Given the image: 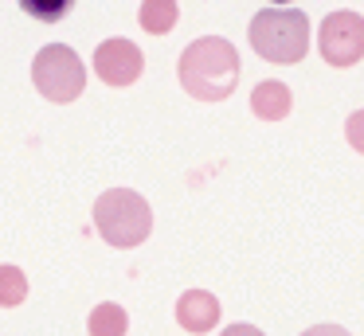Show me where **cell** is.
I'll use <instances>...</instances> for the list:
<instances>
[{"label": "cell", "instance_id": "cell-3", "mask_svg": "<svg viewBox=\"0 0 364 336\" xmlns=\"http://www.w3.org/2000/svg\"><path fill=\"white\" fill-rule=\"evenodd\" d=\"M95 227L110 246L129 250L141 246L153 231V211L134 188H110L95 203Z\"/></svg>", "mask_w": 364, "mask_h": 336}, {"label": "cell", "instance_id": "cell-1", "mask_svg": "<svg viewBox=\"0 0 364 336\" xmlns=\"http://www.w3.org/2000/svg\"><path fill=\"white\" fill-rule=\"evenodd\" d=\"M176 75H181V86L196 102H223L231 98V90L239 82V51L223 36L192 39L181 51Z\"/></svg>", "mask_w": 364, "mask_h": 336}, {"label": "cell", "instance_id": "cell-9", "mask_svg": "<svg viewBox=\"0 0 364 336\" xmlns=\"http://www.w3.org/2000/svg\"><path fill=\"white\" fill-rule=\"evenodd\" d=\"M176 0H141V12H137V20H141V28L149 31V36H165V31L176 28Z\"/></svg>", "mask_w": 364, "mask_h": 336}, {"label": "cell", "instance_id": "cell-13", "mask_svg": "<svg viewBox=\"0 0 364 336\" xmlns=\"http://www.w3.org/2000/svg\"><path fill=\"white\" fill-rule=\"evenodd\" d=\"M345 137H348V145H353L356 153H364V109L348 114V121H345Z\"/></svg>", "mask_w": 364, "mask_h": 336}, {"label": "cell", "instance_id": "cell-5", "mask_svg": "<svg viewBox=\"0 0 364 336\" xmlns=\"http://www.w3.org/2000/svg\"><path fill=\"white\" fill-rule=\"evenodd\" d=\"M317 51L329 67H353L364 59V16L360 12H329L317 31Z\"/></svg>", "mask_w": 364, "mask_h": 336}, {"label": "cell", "instance_id": "cell-11", "mask_svg": "<svg viewBox=\"0 0 364 336\" xmlns=\"http://www.w3.org/2000/svg\"><path fill=\"white\" fill-rule=\"evenodd\" d=\"M28 297V278L20 266H0V305L4 309H16V305H24Z\"/></svg>", "mask_w": 364, "mask_h": 336}, {"label": "cell", "instance_id": "cell-8", "mask_svg": "<svg viewBox=\"0 0 364 336\" xmlns=\"http://www.w3.org/2000/svg\"><path fill=\"white\" fill-rule=\"evenodd\" d=\"M290 106H294V94H290V86L278 82V78H267V82H259L251 90V109L262 121H282V117L290 114Z\"/></svg>", "mask_w": 364, "mask_h": 336}, {"label": "cell", "instance_id": "cell-10", "mask_svg": "<svg viewBox=\"0 0 364 336\" xmlns=\"http://www.w3.org/2000/svg\"><path fill=\"white\" fill-rule=\"evenodd\" d=\"M87 328H90V336H126V328H129L126 309L114 305V301H102L95 313H90Z\"/></svg>", "mask_w": 364, "mask_h": 336}, {"label": "cell", "instance_id": "cell-14", "mask_svg": "<svg viewBox=\"0 0 364 336\" xmlns=\"http://www.w3.org/2000/svg\"><path fill=\"white\" fill-rule=\"evenodd\" d=\"M301 336H353V332L341 328V325H314V328H306Z\"/></svg>", "mask_w": 364, "mask_h": 336}, {"label": "cell", "instance_id": "cell-2", "mask_svg": "<svg viewBox=\"0 0 364 336\" xmlns=\"http://www.w3.org/2000/svg\"><path fill=\"white\" fill-rule=\"evenodd\" d=\"M247 39L255 55H262L267 63L290 67V63H301L309 51V16L298 8H267L251 20Z\"/></svg>", "mask_w": 364, "mask_h": 336}, {"label": "cell", "instance_id": "cell-15", "mask_svg": "<svg viewBox=\"0 0 364 336\" xmlns=\"http://www.w3.org/2000/svg\"><path fill=\"white\" fill-rule=\"evenodd\" d=\"M220 336H267V332H259L255 325H243V320H239V325H228Z\"/></svg>", "mask_w": 364, "mask_h": 336}, {"label": "cell", "instance_id": "cell-7", "mask_svg": "<svg viewBox=\"0 0 364 336\" xmlns=\"http://www.w3.org/2000/svg\"><path fill=\"white\" fill-rule=\"evenodd\" d=\"M176 320H181V328H188V332H212L215 325H220V301H215V293H208V289H188V293H181V301H176Z\"/></svg>", "mask_w": 364, "mask_h": 336}, {"label": "cell", "instance_id": "cell-12", "mask_svg": "<svg viewBox=\"0 0 364 336\" xmlns=\"http://www.w3.org/2000/svg\"><path fill=\"white\" fill-rule=\"evenodd\" d=\"M20 8L40 23H59L75 8V0H20Z\"/></svg>", "mask_w": 364, "mask_h": 336}, {"label": "cell", "instance_id": "cell-6", "mask_svg": "<svg viewBox=\"0 0 364 336\" xmlns=\"http://www.w3.org/2000/svg\"><path fill=\"white\" fill-rule=\"evenodd\" d=\"M95 70H98V78H102L106 86H134L137 78H141V70H145V55H141L137 43L114 36V39H106V43H98Z\"/></svg>", "mask_w": 364, "mask_h": 336}, {"label": "cell", "instance_id": "cell-16", "mask_svg": "<svg viewBox=\"0 0 364 336\" xmlns=\"http://www.w3.org/2000/svg\"><path fill=\"white\" fill-rule=\"evenodd\" d=\"M270 4H294V0H270Z\"/></svg>", "mask_w": 364, "mask_h": 336}, {"label": "cell", "instance_id": "cell-4", "mask_svg": "<svg viewBox=\"0 0 364 336\" xmlns=\"http://www.w3.org/2000/svg\"><path fill=\"white\" fill-rule=\"evenodd\" d=\"M32 82L48 102H59V106H63V102H75L87 90V70H82V59L67 43H48V47L36 51Z\"/></svg>", "mask_w": 364, "mask_h": 336}]
</instances>
